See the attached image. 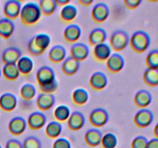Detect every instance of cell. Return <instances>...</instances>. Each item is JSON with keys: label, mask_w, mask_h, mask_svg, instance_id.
Returning <instances> with one entry per match:
<instances>
[{"label": "cell", "mask_w": 158, "mask_h": 148, "mask_svg": "<svg viewBox=\"0 0 158 148\" xmlns=\"http://www.w3.org/2000/svg\"><path fill=\"white\" fill-rule=\"evenodd\" d=\"M35 79L42 92L52 94V92H56L58 88L55 72L49 66H41L37 70Z\"/></svg>", "instance_id": "cell-1"}, {"label": "cell", "mask_w": 158, "mask_h": 148, "mask_svg": "<svg viewBox=\"0 0 158 148\" xmlns=\"http://www.w3.org/2000/svg\"><path fill=\"white\" fill-rule=\"evenodd\" d=\"M41 11L38 4L28 2L22 7L19 17L21 23L25 26H33L41 18Z\"/></svg>", "instance_id": "cell-2"}, {"label": "cell", "mask_w": 158, "mask_h": 148, "mask_svg": "<svg viewBox=\"0 0 158 148\" xmlns=\"http://www.w3.org/2000/svg\"><path fill=\"white\" fill-rule=\"evenodd\" d=\"M50 43L51 38L48 34H37L29 40L28 43V51L32 56H40L48 49Z\"/></svg>", "instance_id": "cell-3"}, {"label": "cell", "mask_w": 158, "mask_h": 148, "mask_svg": "<svg viewBox=\"0 0 158 148\" xmlns=\"http://www.w3.org/2000/svg\"><path fill=\"white\" fill-rule=\"evenodd\" d=\"M129 44L134 52L137 53H143L150 46L151 38L144 31H136L130 38Z\"/></svg>", "instance_id": "cell-4"}, {"label": "cell", "mask_w": 158, "mask_h": 148, "mask_svg": "<svg viewBox=\"0 0 158 148\" xmlns=\"http://www.w3.org/2000/svg\"><path fill=\"white\" fill-rule=\"evenodd\" d=\"M130 36L125 31L117 30L114 32L110 39V46L116 52L123 51L128 46Z\"/></svg>", "instance_id": "cell-5"}, {"label": "cell", "mask_w": 158, "mask_h": 148, "mask_svg": "<svg viewBox=\"0 0 158 148\" xmlns=\"http://www.w3.org/2000/svg\"><path fill=\"white\" fill-rule=\"evenodd\" d=\"M89 123L97 129L103 127L109 120V114L103 108H96L89 116Z\"/></svg>", "instance_id": "cell-6"}, {"label": "cell", "mask_w": 158, "mask_h": 148, "mask_svg": "<svg viewBox=\"0 0 158 148\" xmlns=\"http://www.w3.org/2000/svg\"><path fill=\"white\" fill-rule=\"evenodd\" d=\"M154 114L148 109H140L137 111L134 118V123L137 127L146 128L152 123Z\"/></svg>", "instance_id": "cell-7"}, {"label": "cell", "mask_w": 158, "mask_h": 148, "mask_svg": "<svg viewBox=\"0 0 158 148\" xmlns=\"http://www.w3.org/2000/svg\"><path fill=\"white\" fill-rule=\"evenodd\" d=\"M124 65V59L119 53L111 54L109 59L106 61V69L108 70V72H111L113 74L120 72L123 69Z\"/></svg>", "instance_id": "cell-8"}, {"label": "cell", "mask_w": 158, "mask_h": 148, "mask_svg": "<svg viewBox=\"0 0 158 148\" xmlns=\"http://www.w3.org/2000/svg\"><path fill=\"white\" fill-rule=\"evenodd\" d=\"M110 15V9L106 3L99 2L94 6L91 12L93 20L96 23H102L107 19Z\"/></svg>", "instance_id": "cell-9"}, {"label": "cell", "mask_w": 158, "mask_h": 148, "mask_svg": "<svg viewBox=\"0 0 158 148\" xmlns=\"http://www.w3.org/2000/svg\"><path fill=\"white\" fill-rule=\"evenodd\" d=\"M21 2L17 0H9L6 2L3 7V12L6 18L14 20L19 16L21 12Z\"/></svg>", "instance_id": "cell-10"}, {"label": "cell", "mask_w": 158, "mask_h": 148, "mask_svg": "<svg viewBox=\"0 0 158 148\" xmlns=\"http://www.w3.org/2000/svg\"><path fill=\"white\" fill-rule=\"evenodd\" d=\"M89 54V47L85 43H76L70 47V57L79 63L84 61Z\"/></svg>", "instance_id": "cell-11"}, {"label": "cell", "mask_w": 158, "mask_h": 148, "mask_svg": "<svg viewBox=\"0 0 158 148\" xmlns=\"http://www.w3.org/2000/svg\"><path fill=\"white\" fill-rule=\"evenodd\" d=\"M22 56V52L20 49L17 47L11 46L8 47L3 51L2 55V61L4 65H14L16 64Z\"/></svg>", "instance_id": "cell-12"}, {"label": "cell", "mask_w": 158, "mask_h": 148, "mask_svg": "<svg viewBox=\"0 0 158 148\" xmlns=\"http://www.w3.org/2000/svg\"><path fill=\"white\" fill-rule=\"evenodd\" d=\"M46 123V117L43 113L35 111L32 113L28 117L27 124L32 130H38L42 129Z\"/></svg>", "instance_id": "cell-13"}, {"label": "cell", "mask_w": 158, "mask_h": 148, "mask_svg": "<svg viewBox=\"0 0 158 148\" xmlns=\"http://www.w3.org/2000/svg\"><path fill=\"white\" fill-rule=\"evenodd\" d=\"M89 83L93 89L96 91H100L105 89L107 86L108 79L103 72L97 71L92 74L89 78Z\"/></svg>", "instance_id": "cell-14"}, {"label": "cell", "mask_w": 158, "mask_h": 148, "mask_svg": "<svg viewBox=\"0 0 158 148\" xmlns=\"http://www.w3.org/2000/svg\"><path fill=\"white\" fill-rule=\"evenodd\" d=\"M82 34V29L78 25L70 24L66 27L63 32V38L68 43H76L80 38Z\"/></svg>", "instance_id": "cell-15"}, {"label": "cell", "mask_w": 158, "mask_h": 148, "mask_svg": "<svg viewBox=\"0 0 158 148\" xmlns=\"http://www.w3.org/2000/svg\"><path fill=\"white\" fill-rule=\"evenodd\" d=\"M86 123L85 117L81 112L74 111L67 120V126L72 131H78L83 127Z\"/></svg>", "instance_id": "cell-16"}, {"label": "cell", "mask_w": 158, "mask_h": 148, "mask_svg": "<svg viewBox=\"0 0 158 148\" xmlns=\"http://www.w3.org/2000/svg\"><path fill=\"white\" fill-rule=\"evenodd\" d=\"M56 103V97L52 93L42 92L36 98V106L41 111H47L53 107Z\"/></svg>", "instance_id": "cell-17"}, {"label": "cell", "mask_w": 158, "mask_h": 148, "mask_svg": "<svg viewBox=\"0 0 158 148\" xmlns=\"http://www.w3.org/2000/svg\"><path fill=\"white\" fill-rule=\"evenodd\" d=\"M111 52H112V49L110 45L104 43L94 46L93 49V56L97 61L103 63V62H106L109 59V57L112 54Z\"/></svg>", "instance_id": "cell-18"}, {"label": "cell", "mask_w": 158, "mask_h": 148, "mask_svg": "<svg viewBox=\"0 0 158 148\" xmlns=\"http://www.w3.org/2000/svg\"><path fill=\"white\" fill-rule=\"evenodd\" d=\"M18 100L11 92H5L0 97V108L6 112H11L16 108Z\"/></svg>", "instance_id": "cell-19"}, {"label": "cell", "mask_w": 158, "mask_h": 148, "mask_svg": "<svg viewBox=\"0 0 158 148\" xmlns=\"http://www.w3.org/2000/svg\"><path fill=\"white\" fill-rule=\"evenodd\" d=\"M27 126V122L23 117H13L9 123V130L14 136H19L25 132Z\"/></svg>", "instance_id": "cell-20"}, {"label": "cell", "mask_w": 158, "mask_h": 148, "mask_svg": "<svg viewBox=\"0 0 158 148\" xmlns=\"http://www.w3.org/2000/svg\"><path fill=\"white\" fill-rule=\"evenodd\" d=\"M152 102V95L146 89H140L135 94L134 103L140 109H146Z\"/></svg>", "instance_id": "cell-21"}, {"label": "cell", "mask_w": 158, "mask_h": 148, "mask_svg": "<svg viewBox=\"0 0 158 148\" xmlns=\"http://www.w3.org/2000/svg\"><path fill=\"white\" fill-rule=\"evenodd\" d=\"M66 57V50L64 46L56 45L49 49L48 58L52 63H60L63 62Z\"/></svg>", "instance_id": "cell-22"}, {"label": "cell", "mask_w": 158, "mask_h": 148, "mask_svg": "<svg viewBox=\"0 0 158 148\" xmlns=\"http://www.w3.org/2000/svg\"><path fill=\"white\" fill-rule=\"evenodd\" d=\"M102 134L101 131L97 128H92V129L88 130L86 132L84 136V140L88 146L91 147H95L99 146L101 143Z\"/></svg>", "instance_id": "cell-23"}, {"label": "cell", "mask_w": 158, "mask_h": 148, "mask_svg": "<svg viewBox=\"0 0 158 148\" xmlns=\"http://www.w3.org/2000/svg\"><path fill=\"white\" fill-rule=\"evenodd\" d=\"M106 37H107V35L104 29L102 28H95L89 33L88 40H89V44L94 47L97 45L104 43Z\"/></svg>", "instance_id": "cell-24"}, {"label": "cell", "mask_w": 158, "mask_h": 148, "mask_svg": "<svg viewBox=\"0 0 158 148\" xmlns=\"http://www.w3.org/2000/svg\"><path fill=\"white\" fill-rule=\"evenodd\" d=\"M80 63L69 56L65 59L64 61L63 62L62 71L66 76H71L75 75L78 72V70L80 69Z\"/></svg>", "instance_id": "cell-25"}, {"label": "cell", "mask_w": 158, "mask_h": 148, "mask_svg": "<svg viewBox=\"0 0 158 148\" xmlns=\"http://www.w3.org/2000/svg\"><path fill=\"white\" fill-rule=\"evenodd\" d=\"M77 14H78V11H77V7L73 5L69 4L62 8L60 13V17L63 23H69L75 20L77 16Z\"/></svg>", "instance_id": "cell-26"}, {"label": "cell", "mask_w": 158, "mask_h": 148, "mask_svg": "<svg viewBox=\"0 0 158 148\" xmlns=\"http://www.w3.org/2000/svg\"><path fill=\"white\" fill-rule=\"evenodd\" d=\"M16 66L20 74L23 76H28L32 72L34 64L32 59L26 56H22L21 58L17 62Z\"/></svg>", "instance_id": "cell-27"}, {"label": "cell", "mask_w": 158, "mask_h": 148, "mask_svg": "<svg viewBox=\"0 0 158 148\" xmlns=\"http://www.w3.org/2000/svg\"><path fill=\"white\" fill-rule=\"evenodd\" d=\"M15 30V25L12 20L4 18L0 19V37L5 39H9Z\"/></svg>", "instance_id": "cell-28"}, {"label": "cell", "mask_w": 158, "mask_h": 148, "mask_svg": "<svg viewBox=\"0 0 158 148\" xmlns=\"http://www.w3.org/2000/svg\"><path fill=\"white\" fill-rule=\"evenodd\" d=\"M89 100V93L83 88L76 89L72 93V101L76 106H83Z\"/></svg>", "instance_id": "cell-29"}, {"label": "cell", "mask_w": 158, "mask_h": 148, "mask_svg": "<svg viewBox=\"0 0 158 148\" xmlns=\"http://www.w3.org/2000/svg\"><path fill=\"white\" fill-rule=\"evenodd\" d=\"M63 131V126L57 121H51L46 125L45 133L46 136L51 139H56L60 136Z\"/></svg>", "instance_id": "cell-30"}, {"label": "cell", "mask_w": 158, "mask_h": 148, "mask_svg": "<svg viewBox=\"0 0 158 148\" xmlns=\"http://www.w3.org/2000/svg\"><path fill=\"white\" fill-rule=\"evenodd\" d=\"M143 80L148 86H158V69H147L143 74Z\"/></svg>", "instance_id": "cell-31"}, {"label": "cell", "mask_w": 158, "mask_h": 148, "mask_svg": "<svg viewBox=\"0 0 158 148\" xmlns=\"http://www.w3.org/2000/svg\"><path fill=\"white\" fill-rule=\"evenodd\" d=\"M70 109L66 105H60L56 106L53 111V117L57 122L63 123L66 121L70 116Z\"/></svg>", "instance_id": "cell-32"}, {"label": "cell", "mask_w": 158, "mask_h": 148, "mask_svg": "<svg viewBox=\"0 0 158 148\" xmlns=\"http://www.w3.org/2000/svg\"><path fill=\"white\" fill-rule=\"evenodd\" d=\"M39 6H40L41 13L46 16L52 15L57 8L55 0H41L39 2Z\"/></svg>", "instance_id": "cell-33"}, {"label": "cell", "mask_w": 158, "mask_h": 148, "mask_svg": "<svg viewBox=\"0 0 158 148\" xmlns=\"http://www.w3.org/2000/svg\"><path fill=\"white\" fill-rule=\"evenodd\" d=\"M2 75L6 80H10V81H14L17 80L19 76L20 73L17 68L16 64L14 65H4L2 67Z\"/></svg>", "instance_id": "cell-34"}, {"label": "cell", "mask_w": 158, "mask_h": 148, "mask_svg": "<svg viewBox=\"0 0 158 148\" xmlns=\"http://www.w3.org/2000/svg\"><path fill=\"white\" fill-rule=\"evenodd\" d=\"M36 94V89L35 86L31 83H26L23 85L20 89V96L25 100H32Z\"/></svg>", "instance_id": "cell-35"}, {"label": "cell", "mask_w": 158, "mask_h": 148, "mask_svg": "<svg viewBox=\"0 0 158 148\" xmlns=\"http://www.w3.org/2000/svg\"><path fill=\"white\" fill-rule=\"evenodd\" d=\"M118 143L117 137L113 133H106L103 135L100 144L103 148H116Z\"/></svg>", "instance_id": "cell-36"}, {"label": "cell", "mask_w": 158, "mask_h": 148, "mask_svg": "<svg viewBox=\"0 0 158 148\" xmlns=\"http://www.w3.org/2000/svg\"><path fill=\"white\" fill-rule=\"evenodd\" d=\"M146 66L148 69H158V49H153L148 54Z\"/></svg>", "instance_id": "cell-37"}, {"label": "cell", "mask_w": 158, "mask_h": 148, "mask_svg": "<svg viewBox=\"0 0 158 148\" xmlns=\"http://www.w3.org/2000/svg\"><path fill=\"white\" fill-rule=\"evenodd\" d=\"M23 148H42V143L37 137L30 136L25 139L23 143Z\"/></svg>", "instance_id": "cell-38"}, {"label": "cell", "mask_w": 158, "mask_h": 148, "mask_svg": "<svg viewBox=\"0 0 158 148\" xmlns=\"http://www.w3.org/2000/svg\"><path fill=\"white\" fill-rule=\"evenodd\" d=\"M148 140L143 136H137L131 143V148H147Z\"/></svg>", "instance_id": "cell-39"}, {"label": "cell", "mask_w": 158, "mask_h": 148, "mask_svg": "<svg viewBox=\"0 0 158 148\" xmlns=\"http://www.w3.org/2000/svg\"><path fill=\"white\" fill-rule=\"evenodd\" d=\"M52 148H71V143L67 139L58 138L54 141Z\"/></svg>", "instance_id": "cell-40"}, {"label": "cell", "mask_w": 158, "mask_h": 148, "mask_svg": "<svg viewBox=\"0 0 158 148\" xmlns=\"http://www.w3.org/2000/svg\"><path fill=\"white\" fill-rule=\"evenodd\" d=\"M141 0H124L123 1V4H124L125 7L128 9H135L141 4Z\"/></svg>", "instance_id": "cell-41"}, {"label": "cell", "mask_w": 158, "mask_h": 148, "mask_svg": "<svg viewBox=\"0 0 158 148\" xmlns=\"http://www.w3.org/2000/svg\"><path fill=\"white\" fill-rule=\"evenodd\" d=\"M6 148H23V143L15 139H11L7 141L6 144Z\"/></svg>", "instance_id": "cell-42"}, {"label": "cell", "mask_w": 158, "mask_h": 148, "mask_svg": "<svg viewBox=\"0 0 158 148\" xmlns=\"http://www.w3.org/2000/svg\"><path fill=\"white\" fill-rule=\"evenodd\" d=\"M147 148H158V139L153 138L151 140H148Z\"/></svg>", "instance_id": "cell-43"}, {"label": "cell", "mask_w": 158, "mask_h": 148, "mask_svg": "<svg viewBox=\"0 0 158 148\" xmlns=\"http://www.w3.org/2000/svg\"><path fill=\"white\" fill-rule=\"evenodd\" d=\"M70 1L69 0H55V3L57 6L60 7H64V6H67L69 4Z\"/></svg>", "instance_id": "cell-44"}, {"label": "cell", "mask_w": 158, "mask_h": 148, "mask_svg": "<svg viewBox=\"0 0 158 148\" xmlns=\"http://www.w3.org/2000/svg\"><path fill=\"white\" fill-rule=\"evenodd\" d=\"M78 2L84 7H88L93 4L94 0H78Z\"/></svg>", "instance_id": "cell-45"}, {"label": "cell", "mask_w": 158, "mask_h": 148, "mask_svg": "<svg viewBox=\"0 0 158 148\" xmlns=\"http://www.w3.org/2000/svg\"><path fill=\"white\" fill-rule=\"evenodd\" d=\"M154 134L155 136V138L158 139V123L155 125L154 129Z\"/></svg>", "instance_id": "cell-46"}, {"label": "cell", "mask_w": 158, "mask_h": 148, "mask_svg": "<svg viewBox=\"0 0 158 148\" xmlns=\"http://www.w3.org/2000/svg\"><path fill=\"white\" fill-rule=\"evenodd\" d=\"M1 76H2V71L1 69H0V77H1Z\"/></svg>", "instance_id": "cell-47"}, {"label": "cell", "mask_w": 158, "mask_h": 148, "mask_svg": "<svg viewBox=\"0 0 158 148\" xmlns=\"http://www.w3.org/2000/svg\"><path fill=\"white\" fill-rule=\"evenodd\" d=\"M0 148H2V146H0Z\"/></svg>", "instance_id": "cell-48"}, {"label": "cell", "mask_w": 158, "mask_h": 148, "mask_svg": "<svg viewBox=\"0 0 158 148\" xmlns=\"http://www.w3.org/2000/svg\"><path fill=\"white\" fill-rule=\"evenodd\" d=\"M157 105H158V101H157Z\"/></svg>", "instance_id": "cell-49"}]
</instances>
